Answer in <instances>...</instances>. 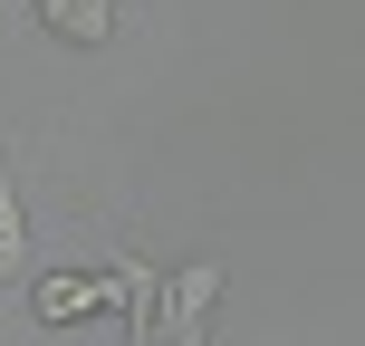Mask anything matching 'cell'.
<instances>
[{
  "label": "cell",
  "mask_w": 365,
  "mask_h": 346,
  "mask_svg": "<svg viewBox=\"0 0 365 346\" xmlns=\"http://www.w3.org/2000/svg\"><path fill=\"white\" fill-rule=\"evenodd\" d=\"M38 19L58 39H77V49H106L115 39V0H38Z\"/></svg>",
  "instance_id": "obj_2"
},
{
  "label": "cell",
  "mask_w": 365,
  "mask_h": 346,
  "mask_svg": "<svg viewBox=\"0 0 365 346\" xmlns=\"http://www.w3.org/2000/svg\"><path fill=\"white\" fill-rule=\"evenodd\" d=\"M212 298H221V260H192L182 279H164V337H173V327H202Z\"/></svg>",
  "instance_id": "obj_1"
},
{
  "label": "cell",
  "mask_w": 365,
  "mask_h": 346,
  "mask_svg": "<svg viewBox=\"0 0 365 346\" xmlns=\"http://www.w3.org/2000/svg\"><path fill=\"white\" fill-rule=\"evenodd\" d=\"M87 308H106V279H87V270H58L48 289H38V317H48V327H68V317H87Z\"/></svg>",
  "instance_id": "obj_3"
},
{
  "label": "cell",
  "mask_w": 365,
  "mask_h": 346,
  "mask_svg": "<svg viewBox=\"0 0 365 346\" xmlns=\"http://www.w3.org/2000/svg\"><path fill=\"white\" fill-rule=\"evenodd\" d=\"M19 260H29V212H19V193L0 183V279H10Z\"/></svg>",
  "instance_id": "obj_4"
},
{
  "label": "cell",
  "mask_w": 365,
  "mask_h": 346,
  "mask_svg": "<svg viewBox=\"0 0 365 346\" xmlns=\"http://www.w3.org/2000/svg\"><path fill=\"white\" fill-rule=\"evenodd\" d=\"M164 346H212V337H202V327H173V337H164Z\"/></svg>",
  "instance_id": "obj_5"
}]
</instances>
